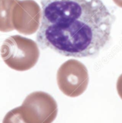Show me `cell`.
Wrapping results in <instances>:
<instances>
[{"mask_svg":"<svg viewBox=\"0 0 122 123\" xmlns=\"http://www.w3.org/2000/svg\"><path fill=\"white\" fill-rule=\"evenodd\" d=\"M36 39L68 57L97 56L110 43L115 17L101 0H41Z\"/></svg>","mask_w":122,"mask_h":123,"instance_id":"cell-1","label":"cell"},{"mask_svg":"<svg viewBox=\"0 0 122 123\" xmlns=\"http://www.w3.org/2000/svg\"><path fill=\"white\" fill-rule=\"evenodd\" d=\"M37 43L31 39L20 35L8 37L1 47L4 62L10 68L24 71L34 67L40 57Z\"/></svg>","mask_w":122,"mask_h":123,"instance_id":"cell-2","label":"cell"},{"mask_svg":"<svg viewBox=\"0 0 122 123\" xmlns=\"http://www.w3.org/2000/svg\"><path fill=\"white\" fill-rule=\"evenodd\" d=\"M21 106L27 123H52L57 117V104L44 92H34L28 95Z\"/></svg>","mask_w":122,"mask_h":123,"instance_id":"cell-3","label":"cell"},{"mask_svg":"<svg viewBox=\"0 0 122 123\" xmlns=\"http://www.w3.org/2000/svg\"><path fill=\"white\" fill-rule=\"evenodd\" d=\"M89 73L82 62L69 60L61 65L57 72V83L64 95L71 98L82 95L89 84Z\"/></svg>","mask_w":122,"mask_h":123,"instance_id":"cell-4","label":"cell"},{"mask_svg":"<svg viewBox=\"0 0 122 123\" xmlns=\"http://www.w3.org/2000/svg\"><path fill=\"white\" fill-rule=\"evenodd\" d=\"M42 10L34 0H18L13 8L12 22L14 28L20 33L30 35L38 31Z\"/></svg>","mask_w":122,"mask_h":123,"instance_id":"cell-5","label":"cell"},{"mask_svg":"<svg viewBox=\"0 0 122 123\" xmlns=\"http://www.w3.org/2000/svg\"><path fill=\"white\" fill-rule=\"evenodd\" d=\"M18 0H0V32L14 30L12 22L13 8Z\"/></svg>","mask_w":122,"mask_h":123,"instance_id":"cell-6","label":"cell"},{"mask_svg":"<svg viewBox=\"0 0 122 123\" xmlns=\"http://www.w3.org/2000/svg\"><path fill=\"white\" fill-rule=\"evenodd\" d=\"M2 123H27L22 115L21 106L8 111L5 115Z\"/></svg>","mask_w":122,"mask_h":123,"instance_id":"cell-7","label":"cell"},{"mask_svg":"<svg viewBox=\"0 0 122 123\" xmlns=\"http://www.w3.org/2000/svg\"><path fill=\"white\" fill-rule=\"evenodd\" d=\"M116 87L118 94H119L120 98L122 99V74L119 76V77L117 79Z\"/></svg>","mask_w":122,"mask_h":123,"instance_id":"cell-8","label":"cell"},{"mask_svg":"<svg viewBox=\"0 0 122 123\" xmlns=\"http://www.w3.org/2000/svg\"><path fill=\"white\" fill-rule=\"evenodd\" d=\"M113 1L118 7L122 8V0H113Z\"/></svg>","mask_w":122,"mask_h":123,"instance_id":"cell-9","label":"cell"}]
</instances>
